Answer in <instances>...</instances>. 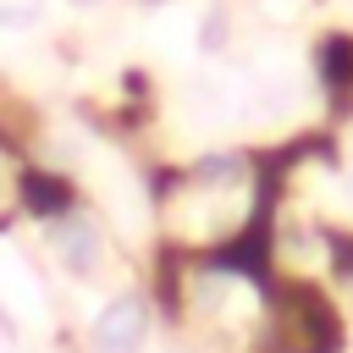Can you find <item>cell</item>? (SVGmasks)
<instances>
[{
  "label": "cell",
  "instance_id": "cell-1",
  "mask_svg": "<svg viewBox=\"0 0 353 353\" xmlns=\"http://www.w3.org/2000/svg\"><path fill=\"white\" fill-rule=\"evenodd\" d=\"M88 342H94V353H138V342H143V303L138 298H110L94 314Z\"/></svg>",
  "mask_w": 353,
  "mask_h": 353
},
{
  "label": "cell",
  "instance_id": "cell-3",
  "mask_svg": "<svg viewBox=\"0 0 353 353\" xmlns=\"http://www.w3.org/2000/svg\"><path fill=\"white\" fill-rule=\"evenodd\" d=\"M77 6H88V0H77Z\"/></svg>",
  "mask_w": 353,
  "mask_h": 353
},
{
  "label": "cell",
  "instance_id": "cell-2",
  "mask_svg": "<svg viewBox=\"0 0 353 353\" xmlns=\"http://www.w3.org/2000/svg\"><path fill=\"white\" fill-rule=\"evenodd\" d=\"M50 243L61 248V265L77 270V276H88V270L99 265V237H94L88 221H61V226L50 232Z\"/></svg>",
  "mask_w": 353,
  "mask_h": 353
}]
</instances>
